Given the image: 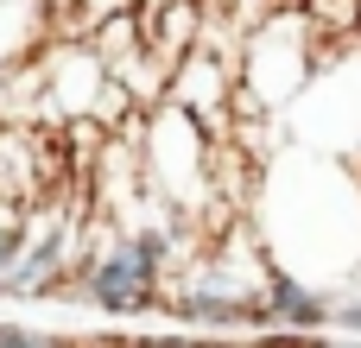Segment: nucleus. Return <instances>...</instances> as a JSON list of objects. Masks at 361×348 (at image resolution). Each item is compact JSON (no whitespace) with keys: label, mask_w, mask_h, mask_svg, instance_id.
Here are the masks:
<instances>
[{"label":"nucleus","mask_w":361,"mask_h":348,"mask_svg":"<svg viewBox=\"0 0 361 348\" xmlns=\"http://www.w3.org/2000/svg\"><path fill=\"white\" fill-rule=\"evenodd\" d=\"M76 273H82V298L108 317L165 311V292H171V273H178V216L171 222H133L121 241L89 254Z\"/></svg>","instance_id":"1"},{"label":"nucleus","mask_w":361,"mask_h":348,"mask_svg":"<svg viewBox=\"0 0 361 348\" xmlns=\"http://www.w3.org/2000/svg\"><path fill=\"white\" fill-rule=\"evenodd\" d=\"M140 171H146V190L178 222H190L216 197V146H209V127L190 108H178V101H165V108L152 101L146 133H140Z\"/></svg>","instance_id":"2"},{"label":"nucleus","mask_w":361,"mask_h":348,"mask_svg":"<svg viewBox=\"0 0 361 348\" xmlns=\"http://www.w3.org/2000/svg\"><path fill=\"white\" fill-rule=\"evenodd\" d=\"M260 241L247 247V260H235L228 247L203 254L184 285L165 292V311L197 330H260Z\"/></svg>","instance_id":"3"},{"label":"nucleus","mask_w":361,"mask_h":348,"mask_svg":"<svg viewBox=\"0 0 361 348\" xmlns=\"http://www.w3.org/2000/svg\"><path fill=\"white\" fill-rule=\"evenodd\" d=\"M127 108H133V95L108 76L89 32H70L51 44V70H44V120L51 127H70V120L114 127L108 114H127Z\"/></svg>","instance_id":"4"},{"label":"nucleus","mask_w":361,"mask_h":348,"mask_svg":"<svg viewBox=\"0 0 361 348\" xmlns=\"http://www.w3.org/2000/svg\"><path fill=\"white\" fill-rule=\"evenodd\" d=\"M311 19L298 13H260V32H247V51L235 57V76L260 108H286L292 95L311 89Z\"/></svg>","instance_id":"5"},{"label":"nucleus","mask_w":361,"mask_h":348,"mask_svg":"<svg viewBox=\"0 0 361 348\" xmlns=\"http://www.w3.org/2000/svg\"><path fill=\"white\" fill-rule=\"evenodd\" d=\"M260 330H330V292L279 260H260Z\"/></svg>","instance_id":"6"},{"label":"nucleus","mask_w":361,"mask_h":348,"mask_svg":"<svg viewBox=\"0 0 361 348\" xmlns=\"http://www.w3.org/2000/svg\"><path fill=\"white\" fill-rule=\"evenodd\" d=\"M70 266H82L76 222H38V228H25V247H19L13 273H6V292L13 298H44V292H57V279Z\"/></svg>","instance_id":"7"},{"label":"nucleus","mask_w":361,"mask_h":348,"mask_svg":"<svg viewBox=\"0 0 361 348\" xmlns=\"http://www.w3.org/2000/svg\"><path fill=\"white\" fill-rule=\"evenodd\" d=\"M25 247V222H19V203H0V292H6V273Z\"/></svg>","instance_id":"8"},{"label":"nucleus","mask_w":361,"mask_h":348,"mask_svg":"<svg viewBox=\"0 0 361 348\" xmlns=\"http://www.w3.org/2000/svg\"><path fill=\"white\" fill-rule=\"evenodd\" d=\"M140 0H76V19L82 25H102V19H121V13H133Z\"/></svg>","instance_id":"9"},{"label":"nucleus","mask_w":361,"mask_h":348,"mask_svg":"<svg viewBox=\"0 0 361 348\" xmlns=\"http://www.w3.org/2000/svg\"><path fill=\"white\" fill-rule=\"evenodd\" d=\"M0 342H6V348H38L44 336H38V330H25V323H0Z\"/></svg>","instance_id":"10"},{"label":"nucleus","mask_w":361,"mask_h":348,"mask_svg":"<svg viewBox=\"0 0 361 348\" xmlns=\"http://www.w3.org/2000/svg\"><path fill=\"white\" fill-rule=\"evenodd\" d=\"M51 6V19H76V0H44Z\"/></svg>","instance_id":"11"}]
</instances>
